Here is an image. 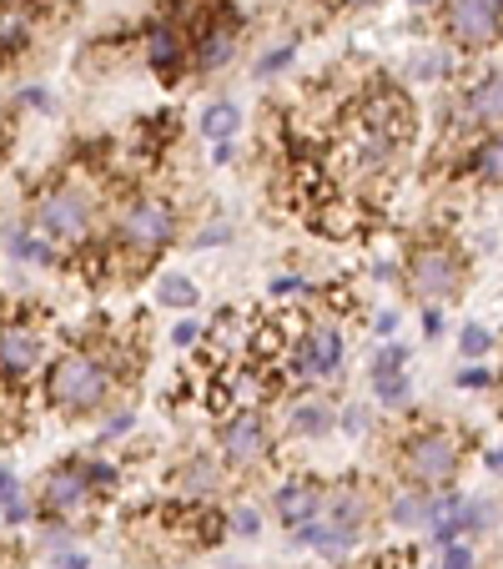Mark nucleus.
Segmentation results:
<instances>
[{
    "label": "nucleus",
    "instance_id": "5",
    "mask_svg": "<svg viewBox=\"0 0 503 569\" xmlns=\"http://www.w3.org/2000/svg\"><path fill=\"white\" fill-rule=\"evenodd\" d=\"M463 282H469V268H463L459 248H449V242H418L408 252V288H413V298L453 302L463 292Z\"/></svg>",
    "mask_w": 503,
    "mask_h": 569
},
{
    "label": "nucleus",
    "instance_id": "42",
    "mask_svg": "<svg viewBox=\"0 0 503 569\" xmlns=\"http://www.w3.org/2000/svg\"><path fill=\"white\" fill-rule=\"evenodd\" d=\"M227 237H232V227L212 222V227H202V232H197V248H217V242H227Z\"/></svg>",
    "mask_w": 503,
    "mask_h": 569
},
{
    "label": "nucleus",
    "instance_id": "27",
    "mask_svg": "<svg viewBox=\"0 0 503 569\" xmlns=\"http://www.w3.org/2000/svg\"><path fill=\"white\" fill-rule=\"evenodd\" d=\"M373 393L383 409H403L408 398H413V383H408V373H378L373 378Z\"/></svg>",
    "mask_w": 503,
    "mask_h": 569
},
{
    "label": "nucleus",
    "instance_id": "31",
    "mask_svg": "<svg viewBox=\"0 0 503 569\" xmlns=\"http://www.w3.org/2000/svg\"><path fill=\"white\" fill-rule=\"evenodd\" d=\"M489 525H499V505L469 499V505H463V535H483Z\"/></svg>",
    "mask_w": 503,
    "mask_h": 569
},
{
    "label": "nucleus",
    "instance_id": "23",
    "mask_svg": "<svg viewBox=\"0 0 503 569\" xmlns=\"http://www.w3.org/2000/svg\"><path fill=\"white\" fill-rule=\"evenodd\" d=\"M429 505L433 495H423V489H398L388 499V519H393V529H423L429 525Z\"/></svg>",
    "mask_w": 503,
    "mask_h": 569
},
{
    "label": "nucleus",
    "instance_id": "48",
    "mask_svg": "<svg viewBox=\"0 0 503 569\" xmlns=\"http://www.w3.org/2000/svg\"><path fill=\"white\" fill-rule=\"evenodd\" d=\"M483 463H489L493 473H503V443H499V449H489V453H483Z\"/></svg>",
    "mask_w": 503,
    "mask_h": 569
},
{
    "label": "nucleus",
    "instance_id": "9",
    "mask_svg": "<svg viewBox=\"0 0 503 569\" xmlns=\"http://www.w3.org/2000/svg\"><path fill=\"white\" fill-rule=\"evenodd\" d=\"M217 453H222L227 469H258V463L272 453L268 419H262L258 409L227 413V419L217 423Z\"/></svg>",
    "mask_w": 503,
    "mask_h": 569
},
{
    "label": "nucleus",
    "instance_id": "37",
    "mask_svg": "<svg viewBox=\"0 0 503 569\" xmlns=\"http://www.w3.org/2000/svg\"><path fill=\"white\" fill-rule=\"evenodd\" d=\"M41 545H46V549H56V555H66V549H71V525H66V519H46Z\"/></svg>",
    "mask_w": 503,
    "mask_h": 569
},
{
    "label": "nucleus",
    "instance_id": "7",
    "mask_svg": "<svg viewBox=\"0 0 503 569\" xmlns=\"http://www.w3.org/2000/svg\"><path fill=\"white\" fill-rule=\"evenodd\" d=\"M443 36L469 56L493 51V46L503 41L499 0H443Z\"/></svg>",
    "mask_w": 503,
    "mask_h": 569
},
{
    "label": "nucleus",
    "instance_id": "28",
    "mask_svg": "<svg viewBox=\"0 0 503 569\" xmlns=\"http://www.w3.org/2000/svg\"><path fill=\"white\" fill-rule=\"evenodd\" d=\"M413 76L418 81H443V76H453V56L443 51V46H429V51H418Z\"/></svg>",
    "mask_w": 503,
    "mask_h": 569
},
{
    "label": "nucleus",
    "instance_id": "20",
    "mask_svg": "<svg viewBox=\"0 0 503 569\" xmlns=\"http://www.w3.org/2000/svg\"><path fill=\"white\" fill-rule=\"evenodd\" d=\"M469 177L483 187H503V131L493 137H479L469 151Z\"/></svg>",
    "mask_w": 503,
    "mask_h": 569
},
{
    "label": "nucleus",
    "instance_id": "53",
    "mask_svg": "<svg viewBox=\"0 0 503 569\" xmlns=\"http://www.w3.org/2000/svg\"><path fill=\"white\" fill-rule=\"evenodd\" d=\"M433 569H439V565H433Z\"/></svg>",
    "mask_w": 503,
    "mask_h": 569
},
{
    "label": "nucleus",
    "instance_id": "29",
    "mask_svg": "<svg viewBox=\"0 0 503 569\" xmlns=\"http://www.w3.org/2000/svg\"><path fill=\"white\" fill-rule=\"evenodd\" d=\"M292 56H298V36H282V41H272V51L258 56V66H252V71L268 81V76H278L282 66H292Z\"/></svg>",
    "mask_w": 503,
    "mask_h": 569
},
{
    "label": "nucleus",
    "instance_id": "36",
    "mask_svg": "<svg viewBox=\"0 0 503 569\" xmlns=\"http://www.w3.org/2000/svg\"><path fill=\"white\" fill-rule=\"evenodd\" d=\"M338 423H343V429H348V433H353V439H363V433H368V429H373V413H368V409H363V403H348V409H343V413H338Z\"/></svg>",
    "mask_w": 503,
    "mask_h": 569
},
{
    "label": "nucleus",
    "instance_id": "26",
    "mask_svg": "<svg viewBox=\"0 0 503 569\" xmlns=\"http://www.w3.org/2000/svg\"><path fill=\"white\" fill-rule=\"evenodd\" d=\"M0 519L6 525H21L26 519V499H21V479H16L6 463H0Z\"/></svg>",
    "mask_w": 503,
    "mask_h": 569
},
{
    "label": "nucleus",
    "instance_id": "44",
    "mask_svg": "<svg viewBox=\"0 0 503 569\" xmlns=\"http://www.w3.org/2000/svg\"><path fill=\"white\" fill-rule=\"evenodd\" d=\"M51 569H91V559L81 555V549H66V555L51 559Z\"/></svg>",
    "mask_w": 503,
    "mask_h": 569
},
{
    "label": "nucleus",
    "instance_id": "19",
    "mask_svg": "<svg viewBox=\"0 0 503 569\" xmlns=\"http://www.w3.org/2000/svg\"><path fill=\"white\" fill-rule=\"evenodd\" d=\"M172 519H177V525H182V529H177V535H182L187 545H197V549H212L222 535H232L222 515H212V509H197V505H187L182 515H172Z\"/></svg>",
    "mask_w": 503,
    "mask_h": 569
},
{
    "label": "nucleus",
    "instance_id": "6",
    "mask_svg": "<svg viewBox=\"0 0 503 569\" xmlns=\"http://www.w3.org/2000/svg\"><path fill=\"white\" fill-rule=\"evenodd\" d=\"M288 368H292L288 373L292 383H308V388H322L343 373V333H338V322H328V318L308 322V333L298 338Z\"/></svg>",
    "mask_w": 503,
    "mask_h": 569
},
{
    "label": "nucleus",
    "instance_id": "33",
    "mask_svg": "<svg viewBox=\"0 0 503 569\" xmlns=\"http://www.w3.org/2000/svg\"><path fill=\"white\" fill-rule=\"evenodd\" d=\"M408 368V343H388L383 353L373 358V368H368V378H378V373H403Z\"/></svg>",
    "mask_w": 503,
    "mask_h": 569
},
{
    "label": "nucleus",
    "instance_id": "16",
    "mask_svg": "<svg viewBox=\"0 0 503 569\" xmlns=\"http://www.w3.org/2000/svg\"><path fill=\"white\" fill-rule=\"evenodd\" d=\"M36 16H41V0H0V66L31 46Z\"/></svg>",
    "mask_w": 503,
    "mask_h": 569
},
{
    "label": "nucleus",
    "instance_id": "14",
    "mask_svg": "<svg viewBox=\"0 0 503 569\" xmlns=\"http://www.w3.org/2000/svg\"><path fill=\"white\" fill-rule=\"evenodd\" d=\"M147 66L161 76V81H177V76L192 66V41L182 36L177 21H161L147 31Z\"/></svg>",
    "mask_w": 503,
    "mask_h": 569
},
{
    "label": "nucleus",
    "instance_id": "49",
    "mask_svg": "<svg viewBox=\"0 0 503 569\" xmlns=\"http://www.w3.org/2000/svg\"><path fill=\"white\" fill-rule=\"evenodd\" d=\"M368 6H378V0H338V11H368Z\"/></svg>",
    "mask_w": 503,
    "mask_h": 569
},
{
    "label": "nucleus",
    "instance_id": "50",
    "mask_svg": "<svg viewBox=\"0 0 503 569\" xmlns=\"http://www.w3.org/2000/svg\"><path fill=\"white\" fill-rule=\"evenodd\" d=\"M413 11H443V0H408Z\"/></svg>",
    "mask_w": 503,
    "mask_h": 569
},
{
    "label": "nucleus",
    "instance_id": "45",
    "mask_svg": "<svg viewBox=\"0 0 503 569\" xmlns=\"http://www.w3.org/2000/svg\"><path fill=\"white\" fill-rule=\"evenodd\" d=\"M373 333L378 338H393L398 333V312H378V318H373Z\"/></svg>",
    "mask_w": 503,
    "mask_h": 569
},
{
    "label": "nucleus",
    "instance_id": "13",
    "mask_svg": "<svg viewBox=\"0 0 503 569\" xmlns=\"http://www.w3.org/2000/svg\"><path fill=\"white\" fill-rule=\"evenodd\" d=\"M237 46H242L237 16H212V21H202L192 36V71H202V76L222 71V66L237 56Z\"/></svg>",
    "mask_w": 503,
    "mask_h": 569
},
{
    "label": "nucleus",
    "instance_id": "41",
    "mask_svg": "<svg viewBox=\"0 0 503 569\" xmlns=\"http://www.w3.org/2000/svg\"><path fill=\"white\" fill-rule=\"evenodd\" d=\"M489 383H493V373H489L483 363H469V368L459 373V388H489Z\"/></svg>",
    "mask_w": 503,
    "mask_h": 569
},
{
    "label": "nucleus",
    "instance_id": "22",
    "mask_svg": "<svg viewBox=\"0 0 503 569\" xmlns=\"http://www.w3.org/2000/svg\"><path fill=\"white\" fill-rule=\"evenodd\" d=\"M172 483L197 505V499H212L217 489H222V473H217V463H212V459H187L182 469H177V479H172Z\"/></svg>",
    "mask_w": 503,
    "mask_h": 569
},
{
    "label": "nucleus",
    "instance_id": "32",
    "mask_svg": "<svg viewBox=\"0 0 503 569\" xmlns=\"http://www.w3.org/2000/svg\"><path fill=\"white\" fill-rule=\"evenodd\" d=\"M268 288H272V298H278V302H292V298H308L312 282H308V278H298V272H278V278H272Z\"/></svg>",
    "mask_w": 503,
    "mask_h": 569
},
{
    "label": "nucleus",
    "instance_id": "34",
    "mask_svg": "<svg viewBox=\"0 0 503 569\" xmlns=\"http://www.w3.org/2000/svg\"><path fill=\"white\" fill-rule=\"evenodd\" d=\"M227 529H232V535H242V539H258V535H262V515H258L252 505H242V509H232Z\"/></svg>",
    "mask_w": 503,
    "mask_h": 569
},
{
    "label": "nucleus",
    "instance_id": "35",
    "mask_svg": "<svg viewBox=\"0 0 503 569\" xmlns=\"http://www.w3.org/2000/svg\"><path fill=\"white\" fill-rule=\"evenodd\" d=\"M87 479H91V489H97V495H111V489L121 483V473L111 469L107 459H87Z\"/></svg>",
    "mask_w": 503,
    "mask_h": 569
},
{
    "label": "nucleus",
    "instance_id": "51",
    "mask_svg": "<svg viewBox=\"0 0 503 569\" xmlns=\"http://www.w3.org/2000/svg\"><path fill=\"white\" fill-rule=\"evenodd\" d=\"M0 569H16V549H0Z\"/></svg>",
    "mask_w": 503,
    "mask_h": 569
},
{
    "label": "nucleus",
    "instance_id": "3",
    "mask_svg": "<svg viewBox=\"0 0 503 569\" xmlns=\"http://www.w3.org/2000/svg\"><path fill=\"white\" fill-rule=\"evenodd\" d=\"M463 463V439L443 423H429V429H413L398 449V473H403L413 489H443L453 483Z\"/></svg>",
    "mask_w": 503,
    "mask_h": 569
},
{
    "label": "nucleus",
    "instance_id": "39",
    "mask_svg": "<svg viewBox=\"0 0 503 569\" xmlns=\"http://www.w3.org/2000/svg\"><path fill=\"white\" fill-rule=\"evenodd\" d=\"M202 338H207V328H202L197 318H182V322L172 328V343H177V348H197Z\"/></svg>",
    "mask_w": 503,
    "mask_h": 569
},
{
    "label": "nucleus",
    "instance_id": "52",
    "mask_svg": "<svg viewBox=\"0 0 503 569\" xmlns=\"http://www.w3.org/2000/svg\"><path fill=\"white\" fill-rule=\"evenodd\" d=\"M499 11H503V0H499Z\"/></svg>",
    "mask_w": 503,
    "mask_h": 569
},
{
    "label": "nucleus",
    "instance_id": "24",
    "mask_svg": "<svg viewBox=\"0 0 503 569\" xmlns=\"http://www.w3.org/2000/svg\"><path fill=\"white\" fill-rule=\"evenodd\" d=\"M237 131H242V107H237V101H212V107L202 111V137L207 141L222 147V141L237 137Z\"/></svg>",
    "mask_w": 503,
    "mask_h": 569
},
{
    "label": "nucleus",
    "instance_id": "4",
    "mask_svg": "<svg viewBox=\"0 0 503 569\" xmlns=\"http://www.w3.org/2000/svg\"><path fill=\"white\" fill-rule=\"evenodd\" d=\"M31 227L51 242H61V248H81L91 237V192L76 182H56L46 192H36Z\"/></svg>",
    "mask_w": 503,
    "mask_h": 569
},
{
    "label": "nucleus",
    "instance_id": "2",
    "mask_svg": "<svg viewBox=\"0 0 503 569\" xmlns=\"http://www.w3.org/2000/svg\"><path fill=\"white\" fill-rule=\"evenodd\" d=\"M177 237V207L167 197H131L127 212L117 217V258H127L131 272H141L157 252L172 248Z\"/></svg>",
    "mask_w": 503,
    "mask_h": 569
},
{
    "label": "nucleus",
    "instance_id": "46",
    "mask_svg": "<svg viewBox=\"0 0 503 569\" xmlns=\"http://www.w3.org/2000/svg\"><path fill=\"white\" fill-rule=\"evenodd\" d=\"M403 559H408V555H383V559H368L363 569H403Z\"/></svg>",
    "mask_w": 503,
    "mask_h": 569
},
{
    "label": "nucleus",
    "instance_id": "43",
    "mask_svg": "<svg viewBox=\"0 0 503 569\" xmlns=\"http://www.w3.org/2000/svg\"><path fill=\"white\" fill-rule=\"evenodd\" d=\"M443 328H449V322H443L439 302H429V308H423V338H443Z\"/></svg>",
    "mask_w": 503,
    "mask_h": 569
},
{
    "label": "nucleus",
    "instance_id": "25",
    "mask_svg": "<svg viewBox=\"0 0 503 569\" xmlns=\"http://www.w3.org/2000/svg\"><path fill=\"white\" fill-rule=\"evenodd\" d=\"M197 298H202V292H197V282L192 278H182V272H167V278L157 282V302L161 308H197Z\"/></svg>",
    "mask_w": 503,
    "mask_h": 569
},
{
    "label": "nucleus",
    "instance_id": "47",
    "mask_svg": "<svg viewBox=\"0 0 503 569\" xmlns=\"http://www.w3.org/2000/svg\"><path fill=\"white\" fill-rule=\"evenodd\" d=\"M26 101H31V107H41V111H51V97H46L41 87H31V91H26Z\"/></svg>",
    "mask_w": 503,
    "mask_h": 569
},
{
    "label": "nucleus",
    "instance_id": "30",
    "mask_svg": "<svg viewBox=\"0 0 503 569\" xmlns=\"http://www.w3.org/2000/svg\"><path fill=\"white\" fill-rule=\"evenodd\" d=\"M459 353L469 358V363L489 358V353H493V333L483 328V322H463V333H459Z\"/></svg>",
    "mask_w": 503,
    "mask_h": 569
},
{
    "label": "nucleus",
    "instance_id": "40",
    "mask_svg": "<svg viewBox=\"0 0 503 569\" xmlns=\"http://www.w3.org/2000/svg\"><path fill=\"white\" fill-rule=\"evenodd\" d=\"M131 429H137V413H131V409H117V413L107 419V433H101V439H121V433H131Z\"/></svg>",
    "mask_w": 503,
    "mask_h": 569
},
{
    "label": "nucleus",
    "instance_id": "38",
    "mask_svg": "<svg viewBox=\"0 0 503 569\" xmlns=\"http://www.w3.org/2000/svg\"><path fill=\"white\" fill-rule=\"evenodd\" d=\"M439 569H479V559H473L469 545H449L439 549Z\"/></svg>",
    "mask_w": 503,
    "mask_h": 569
},
{
    "label": "nucleus",
    "instance_id": "15",
    "mask_svg": "<svg viewBox=\"0 0 503 569\" xmlns=\"http://www.w3.org/2000/svg\"><path fill=\"white\" fill-rule=\"evenodd\" d=\"M322 499H328V489L318 479H282L278 495H272V509H278V519L288 529H298L322 515Z\"/></svg>",
    "mask_w": 503,
    "mask_h": 569
},
{
    "label": "nucleus",
    "instance_id": "8",
    "mask_svg": "<svg viewBox=\"0 0 503 569\" xmlns=\"http://www.w3.org/2000/svg\"><path fill=\"white\" fill-rule=\"evenodd\" d=\"M91 499H97V489H91V479H87V459H61L46 469V479H41V515L46 519L76 525V519L91 509Z\"/></svg>",
    "mask_w": 503,
    "mask_h": 569
},
{
    "label": "nucleus",
    "instance_id": "1",
    "mask_svg": "<svg viewBox=\"0 0 503 569\" xmlns=\"http://www.w3.org/2000/svg\"><path fill=\"white\" fill-rule=\"evenodd\" d=\"M117 383V368L107 353H91V348H71L46 368V403L56 413H91L111 398Z\"/></svg>",
    "mask_w": 503,
    "mask_h": 569
},
{
    "label": "nucleus",
    "instance_id": "11",
    "mask_svg": "<svg viewBox=\"0 0 503 569\" xmlns=\"http://www.w3.org/2000/svg\"><path fill=\"white\" fill-rule=\"evenodd\" d=\"M46 363V333L26 318L0 322V383L21 388L26 378H36V368Z\"/></svg>",
    "mask_w": 503,
    "mask_h": 569
},
{
    "label": "nucleus",
    "instance_id": "17",
    "mask_svg": "<svg viewBox=\"0 0 503 569\" xmlns=\"http://www.w3.org/2000/svg\"><path fill=\"white\" fill-rule=\"evenodd\" d=\"M322 519L328 525H343V529H358L363 535L368 525V495H363V483H338V489H328V499H322Z\"/></svg>",
    "mask_w": 503,
    "mask_h": 569
},
{
    "label": "nucleus",
    "instance_id": "12",
    "mask_svg": "<svg viewBox=\"0 0 503 569\" xmlns=\"http://www.w3.org/2000/svg\"><path fill=\"white\" fill-rule=\"evenodd\" d=\"M459 127H479L483 137L503 131V71L473 76L459 97Z\"/></svg>",
    "mask_w": 503,
    "mask_h": 569
},
{
    "label": "nucleus",
    "instance_id": "21",
    "mask_svg": "<svg viewBox=\"0 0 503 569\" xmlns=\"http://www.w3.org/2000/svg\"><path fill=\"white\" fill-rule=\"evenodd\" d=\"M0 242L16 262H56L51 237H41L36 227H0Z\"/></svg>",
    "mask_w": 503,
    "mask_h": 569
},
{
    "label": "nucleus",
    "instance_id": "18",
    "mask_svg": "<svg viewBox=\"0 0 503 569\" xmlns=\"http://www.w3.org/2000/svg\"><path fill=\"white\" fill-rule=\"evenodd\" d=\"M332 423H338V409H332L328 393H302L298 403L288 409V429L302 433V439H322Z\"/></svg>",
    "mask_w": 503,
    "mask_h": 569
},
{
    "label": "nucleus",
    "instance_id": "10",
    "mask_svg": "<svg viewBox=\"0 0 503 569\" xmlns=\"http://www.w3.org/2000/svg\"><path fill=\"white\" fill-rule=\"evenodd\" d=\"M348 117H358L363 127H373L378 137H388L398 151L413 141V101H408L393 81H378L373 91H363V101H358Z\"/></svg>",
    "mask_w": 503,
    "mask_h": 569
}]
</instances>
